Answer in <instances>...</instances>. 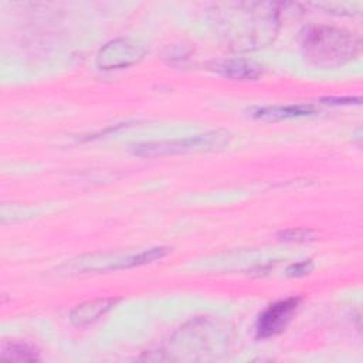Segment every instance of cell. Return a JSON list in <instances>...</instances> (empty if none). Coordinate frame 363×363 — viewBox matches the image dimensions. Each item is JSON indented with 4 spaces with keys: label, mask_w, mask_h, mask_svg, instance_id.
Masks as SVG:
<instances>
[{
    "label": "cell",
    "mask_w": 363,
    "mask_h": 363,
    "mask_svg": "<svg viewBox=\"0 0 363 363\" xmlns=\"http://www.w3.org/2000/svg\"><path fill=\"white\" fill-rule=\"evenodd\" d=\"M275 3H220L214 6V23L234 50H251L268 44L278 27Z\"/></svg>",
    "instance_id": "1"
},
{
    "label": "cell",
    "mask_w": 363,
    "mask_h": 363,
    "mask_svg": "<svg viewBox=\"0 0 363 363\" xmlns=\"http://www.w3.org/2000/svg\"><path fill=\"white\" fill-rule=\"evenodd\" d=\"M360 50V38L345 28L312 26L301 34L302 55L313 65L335 68L353 60Z\"/></svg>",
    "instance_id": "2"
},
{
    "label": "cell",
    "mask_w": 363,
    "mask_h": 363,
    "mask_svg": "<svg viewBox=\"0 0 363 363\" xmlns=\"http://www.w3.org/2000/svg\"><path fill=\"white\" fill-rule=\"evenodd\" d=\"M170 252L166 247H153L149 250L139 251L136 254H119V252H104V254H86L71 259L64 264L60 269L65 274H88V272H105L126 269L139 265H145L157 259H162Z\"/></svg>",
    "instance_id": "3"
},
{
    "label": "cell",
    "mask_w": 363,
    "mask_h": 363,
    "mask_svg": "<svg viewBox=\"0 0 363 363\" xmlns=\"http://www.w3.org/2000/svg\"><path fill=\"white\" fill-rule=\"evenodd\" d=\"M231 136L225 130H211L189 138H179L170 140H153L142 142L132 146V153L136 156H167V155H183L197 152H213L224 149Z\"/></svg>",
    "instance_id": "4"
},
{
    "label": "cell",
    "mask_w": 363,
    "mask_h": 363,
    "mask_svg": "<svg viewBox=\"0 0 363 363\" xmlns=\"http://www.w3.org/2000/svg\"><path fill=\"white\" fill-rule=\"evenodd\" d=\"M145 55V48L129 38H115L99 48L96 65L99 69H121L138 62Z\"/></svg>",
    "instance_id": "5"
},
{
    "label": "cell",
    "mask_w": 363,
    "mask_h": 363,
    "mask_svg": "<svg viewBox=\"0 0 363 363\" xmlns=\"http://www.w3.org/2000/svg\"><path fill=\"white\" fill-rule=\"evenodd\" d=\"M301 299L291 296L271 303L257 319L255 333L259 339H267L282 332L291 322Z\"/></svg>",
    "instance_id": "6"
},
{
    "label": "cell",
    "mask_w": 363,
    "mask_h": 363,
    "mask_svg": "<svg viewBox=\"0 0 363 363\" xmlns=\"http://www.w3.org/2000/svg\"><path fill=\"white\" fill-rule=\"evenodd\" d=\"M213 71L231 79H255L262 74L261 65L244 58H227L213 62Z\"/></svg>",
    "instance_id": "7"
},
{
    "label": "cell",
    "mask_w": 363,
    "mask_h": 363,
    "mask_svg": "<svg viewBox=\"0 0 363 363\" xmlns=\"http://www.w3.org/2000/svg\"><path fill=\"white\" fill-rule=\"evenodd\" d=\"M118 301L119 299L116 298H98V299L82 302L71 311L69 320L75 326L89 325L96 319H99L101 316H104L108 311H111Z\"/></svg>",
    "instance_id": "8"
},
{
    "label": "cell",
    "mask_w": 363,
    "mask_h": 363,
    "mask_svg": "<svg viewBox=\"0 0 363 363\" xmlns=\"http://www.w3.org/2000/svg\"><path fill=\"white\" fill-rule=\"evenodd\" d=\"M318 112V108L312 104H294V105H274L255 108L251 115L262 121H282L302 116H311Z\"/></svg>",
    "instance_id": "9"
},
{
    "label": "cell",
    "mask_w": 363,
    "mask_h": 363,
    "mask_svg": "<svg viewBox=\"0 0 363 363\" xmlns=\"http://www.w3.org/2000/svg\"><path fill=\"white\" fill-rule=\"evenodd\" d=\"M0 356L14 362H37L40 360L38 350L28 343L21 342H3Z\"/></svg>",
    "instance_id": "10"
},
{
    "label": "cell",
    "mask_w": 363,
    "mask_h": 363,
    "mask_svg": "<svg viewBox=\"0 0 363 363\" xmlns=\"http://www.w3.org/2000/svg\"><path fill=\"white\" fill-rule=\"evenodd\" d=\"M316 233L311 228H288L278 233V237L285 241H295V242H303L313 240Z\"/></svg>",
    "instance_id": "11"
},
{
    "label": "cell",
    "mask_w": 363,
    "mask_h": 363,
    "mask_svg": "<svg viewBox=\"0 0 363 363\" xmlns=\"http://www.w3.org/2000/svg\"><path fill=\"white\" fill-rule=\"evenodd\" d=\"M313 268V264L308 259V261H301V262H296V264H292L288 269H286V274L289 277H302L305 274H308L311 269Z\"/></svg>",
    "instance_id": "12"
}]
</instances>
